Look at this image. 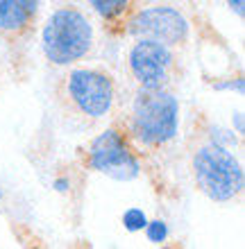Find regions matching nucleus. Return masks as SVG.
Returning <instances> with one entry per match:
<instances>
[{
    "label": "nucleus",
    "instance_id": "1",
    "mask_svg": "<svg viewBox=\"0 0 245 249\" xmlns=\"http://www.w3.org/2000/svg\"><path fill=\"white\" fill-rule=\"evenodd\" d=\"M125 134L136 150H164L179 134V100L172 89H136L125 118Z\"/></svg>",
    "mask_w": 245,
    "mask_h": 249
},
{
    "label": "nucleus",
    "instance_id": "2",
    "mask_svg": "<svg viewBox=\"0 0 245 249\" xmlns=\"http://www.w3.org/2000/svg\"><path fill=\"white\" fill-rule=\"evenodd\" d=\"M188 165L195 188L211 202H234L243 193L245 177L241 161L234 157V152H229V147L207 136V131L198 134L193 141L188 150Z\"/></svg>",
    "mask_w": 245,
    "mask_h": 249
},
{
    "label": "nucleus",
    "instance_id": "3",
    "mask_svg": "<svg viewBox=\"0 0 245 249\" xmlns=\"http://www.w3.org/2000/svg\"><path fill=\"white\" fill-rule=\"evenodd\" d=\"M57 95L68 113L84 120H102L116 102V79L105 68H68L59 77Z\"/></svg>",
    "mask_w": 245,
    "mask_h": 249
},
{
    "label": "nucleus",
    "instance_id": "4",
    "mask_svg": "<svg viewBox=\"0 0 245 249\" xmlns=\"http://www.w3.org/2000/svg\"><path fill=\"white\" fill-rule=\"evenodd\" d=\"M95 43L93 23L75 5L55 9L41 30V50L53 66H75Z\"/></svg>",
    "mask_w": 245,
    "mask_h": 249
},
{
    "label": "nucleus",
    "instance_id": "5",
    "mask_svg": "<svg viewBox=\"0 0 245 249\" xmlns=\"http://www.w3.org/2000/svg\"><path fill=\"white\" fill-rule=\"evenodd\" d=\"M86 165L116 181H130L141 172L139 150L132 145L125 129L116 124L93 138L86 152Z\"/></svg>",
    "mask_w": 245,
    "mask_h": 249
},
{
    "label": "nucleus",
    "instance_id": "6",
    "mask_svg": "<svg viewBox=\"0 0 245 249\" xmlns=\"http://www.w3.org/2000/svg\"><path fill=\"white\" fill-rule=\"evenodd\" d=\"M127 71L139 89L146 91L172 89L179 75V57L172 48L136 39L127 53Z\"/></svg>",
    "mask_w": 245,
    "mask_h": 249
},
{
    "label": "nucleus",
    "instance_id": "7",
    "mask_svg": "<svg viewBox=\"0 0 245 249\" xmlns=\"http://www.w3.org/2000/svg\"><path fill=\"white\" fill-rule=\"evenodd\" d=\"M125 32H130L136 39H146L161 43L166 48H179L184 46L191 36V23L172 5H150L139 7L130 16L125 25Z\"/></svg>",
    "mask_w": 245,
    "mask_h": 249
},
{
    "label": "nucleus",
    "instance_id": "8",
    "mask_svg": "<svg viewBox=\"0 0 245 249\" xmlns=\"http://www.w3.org/2000/svg\"><path fill=\"white\" fill-rule=\"evenodd\" d=\"M41 2L34 0H0V34L23 39L34 30Z\"/></svg>",
    "mask_w": 245,
    "mask_h": 249
},
{
    "label": "nucleus",
    "instance_id": "9",
    "mask_svg": "<svg viewBox=\"0 0 245 249\" xmlns=\"http://www.w3.org/2000/svg\"><path fill=\"white\" fill-rule=\"evenodd\" d=\"M89 7L105 23H112V25L118 23V25H123V30H125L130 16L139 9V5L130 2V0H93V2H89Z\"/></svg>",
    "mask_w": 245,
    "mask_h": 249
},
{
    "label": "nucleus",
    "instance_id": "10",
    "mask_svg": "<svg viewBox=\"0 0 245 249\" xmlns=\"http://www.w3.org/2000/svg\"><path fill=\"white\" fill-rule=\"evenodd\" d=\"M123 224H125L127 231H143L148 227V217L146 213L141 209H136V206H132V209H127L125 213H123Z\"/></svg>",
    "mask_w": 245,
    "mask_h": 249
},
{
    "label": "nucleus",
    "instance_id": "11",
    "mask_svg": "<svg viewBox=\"0 0 245 249\" xmlns=\"http://www.w3.org/2000/svg\"><path fill=\"white\" fill-rule=\"evenodd\" d=\"M146 236L150 243H164L166 236H168V227H166L164 220H152L146 227Z\"/></svg>",
    "mask_w": 245,
    "mask_h": 249
},
{
    "label": "nucleus",
    "instance_id": "12",
    "mask_svg": "<svg viewBox=\"0 0 245 249\" xmlns=\"http://www.w3.org/2000/svg\"><path fill=\"white\" fill-rule=\"evenodd\" d=\"M229 7H232V9H236V12H239V16H243V2H229Z\"/></svg>",
    "mask_w": 245,
    "mask_h": 249
}]
</instances>
